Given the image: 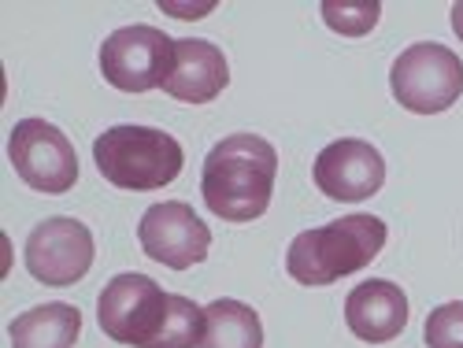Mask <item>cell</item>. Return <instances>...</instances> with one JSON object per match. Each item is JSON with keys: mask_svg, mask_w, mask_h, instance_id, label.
Returning a JSON list of instances; mask_svg holds the SVG:
<instances>
[{"mask_svg": "<svg viewBox=\"0 0 463 348\" xmlns=\"http://www.w3.org/2000/svg\"><path fill=\"white\" fill-rule=\"evenodd\" d=\"M345 326L367 344H385L408 326V296L390 278H371L345 300Z\"/></svg>", "mask_w": 463, "mask_h": 348, "instance_id": "obj_11", "label": "cell"}, {"mask_svg": "<svg viewBox=\"0 0 463 348\" xmlns=\"http://www.w3.org/2000/svg\"><path fill=\"white\" fill-rule=\"evenodd\" d=\"M201 348H263V323L256 307L241 300H212L204 307V344Z\"/></svg>", "mask_w": 463, "mask_h": 348, "instance_id": "obj_14", "label": "cell"}, {"mask_svg": "<svg viewBox=\"0 0 463 348\" xmlns=\"http://www.w3.org/2000/svg\"><path fill=\"white\" fill-rule=\"evenodd\" d=\"M204 344V307L182 293H171V312L156 348H201Z\"/></svg>", "mask_w": 463, "mask_h": 348, "instance_id": "obj_15", "label": "cell"}, {"mask_svg": "<svg viewBox=\"0 0 463 348\" xmlns=\"http://www.w3.org/2000/svg\"><path fill=\"white\" fill-rule=\"evenodd\" d=\"M15 174L45 197H63L79 182V152L71 137L45 119H19L8 137Z\"/></svg>", "mask_w": 463, "mask_h": 348, "instance_id": "obj_7", "label": "cell"}, {"mask_svg": "<svg viewBox=\"0 0 463 348\" xmlns=\"http://www.w3.org/2000/svg\"><path fill=\"white\" fill-rule=\"evenodd\" d=\"M279 178V152L256 134L222 137L204 160L201 197L226 222H252L271 208Z\"/></svg>", "mask_w": 463, "mask_h": 348, "instance_id": "obj_1", "label": "cell"}, {"mask_svg": "<svg viewBox=\"0 0 463 348\" xmlns=\"http://www.w3.org/2000/svg\"><path fill=\"white\" fill-rule=\"evenodd\" d=\"M312 178H316L323 197L356 204V201H371L385 185V160L371 141L341 137L316 156Z\"/></svg>", "mask_w": 463, "mask_h": 348, "instance_id": "obj_10", "label": "cell"}, {"mask_svg": "<svg viewBox=\"0 0 463 348\" xmlns=\"http://www.w3.org/2000/svg\"><path fill=\"white\" fill-rule=\"evenodd\" d=\"M93 160L104 182L130 189V193H152L171 185L182 167L185 152L178 137L156 127H111L93 141Z\"/></svg>", "mask_w": 463, "mask_h": 348, "instance_id": "obj_3", "label": "cell"}, {"mask_svg": "<svg viewBox=\"0 0 463 348\" xmlns=\"http://www.w3.org/2000/svg\"><path fill=\"white\" fill-rule=\"evenodd\" d=\"M137 241L145 249L148 259H156L171 270H189L208 259L212 249V230L204 226V219L182 201H164L152 204L141 215L137 226Z\"/></svg>", "mask_w": 463, "mask_h": 348, "instance_id": "obj_9", "label": "cell"}, {"mask_svg": "<svg viewBox=\"0 0 463 348\" xmlns=\"http://www.w3.org/2000/svg\"><path fill=\"white\" fill-rule=\"evenodd\" d=\"M452 30H456V37L463 42V0H459V5H452Z\"/></svg>", "mask_w": 463, "mask_h": 348, "instance_id": "obj_18", "label": "cell"}, {"mask_svg": "<svg viewBox=\"0 0 463 348\" xmlns=\"http://www.w3.org/2000/svg\"><path fill=\"white\" fill-rule=\"evenodd\" d=\"M171 312V293H164L148 275H115L100 300H97V323L115 344L130 348H156L164 323Z\"/></svg>", "mask_w": 463, "mask_h": 348, "instance_id": "obj_4", "label": "cell"}, {"mask_svg": "<svg viewBox=\"0 0 463 348\" xmlns=\"http://www.w3.org/2000/svg\"><path fill=\"white\" fill-rule=\"evenodd\" d=\"M175 71V37L156 26H123L104 37L100 45V74L119 93H148L164 89Z\"/></svg>", "mask_w": 463, "mask_h": 348, "instance_id": "obj_6", "label": "cell"}, {"mask_svg": "<svg viewBox=\"0 0 463 348\" xmlns=\"http://www.w3.org/2000/svg\"><path fill=\"white\" fill-rule=\"evenodd\" d=\"M390 89L404 111L438 115L452 108L463 93V63L452 49L438 42H415L393 60Z\"/></svg>", "mask_w": 463, "mask_h": 348, "instance_id": "obj_5", "label": "cell"}, {"mask_svg": "<svg viewBox=\"0 0 463 348\" xmlns=\"http://www.w3.org/2000/svg\"><path fill=\"white\" fill-rule=\"evenodd\" d=\"M93 256H97V245L90 226L71 215H56V219H45L42 226H33L23 249L26 270L42 286H52V289H67L74 282H82L93 267Z\"/></svg>", "mask_w": 463, "mask_h": 348, "instance_id": "obj_8", "label": "cell"}, {"mask_svg": "<svg viewBox=\"0 0 463 348\" xmlns=\"http://www.w3.org/2000/svg\"><path fill=\"white\" fill-rule=\"evenodd\" d=\"M427 348H463V300H449L427 315Z\"/></svg>", "mask_w": 463, "mask_h": 348, "instance_id": "obj_17", "label": "cell"}, {"mask_svg": "<svg viewBox=\"0 0 463 348\" xmlns=\"http://www.w3.org/2000/svg\"><path fill=\"white\" fill-rule=\"evenodd\" d=\"M326 26L345 33V37H364L378 26V15H382V5L378 0H326L319 8Z\"/></svg>", "mask_w": 463, "mask_h": 348, "instance_id": "obj_16", "label": "cell"}, {"mask_svg": "<svg viewBox=\"0 0 463 348\" xmlns=\"http://www.w3.org/2000/svg\"><path fill=\"white\" fill-rule=\"evenodd\" d=\"M390 230L378 215H345L334 219L326 226H312L304 234L293 238L289 252H286V270L289 278L319 289V286H334L341 278L356 275V270L371 267L378 259V252L385 249Z\"/></svg>", "mask_w": 463, "mask_h": 348, "instance_id": "obj_2", "label": "cell"}, {"mask_svg": "<svg viewBox=\"0 0 463 348\" xmlns=\"http://www.w3.org/2000/svg\"><path fill=\"white\" fill-rule=\"evenodd\" d=\"M230 86V67L222 49L204 37H182L175 42V71L164 86L167 97L182 104H212Z\"/></svg>", "mask_w": 463, "mask_h": 348, "instance_id": "obj_12", "label": "cell"}, {"mask_svg": "<svg viewBox=\"0 0 463 348\" xmlns=\"http://www.w3.org/2000/svg\"><path fill=\"white\" fill-rule=\"evenodd\" d=\"M79 334H82V312L63 300L30 307L8 326L12 348H74Z\"/></svg>", "mask_w": 463, "mask_h": 348, "instance_id": "obj_13", "label": "cell"}]
</instances>
